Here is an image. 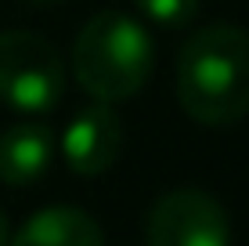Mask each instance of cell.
<instances>
[{"instance_id":"obj_1","label":"cell","mask_w":249,"mask_h":246,"mask_svg":"<svg viewBox=\"0 0 249 246\" xmlns=\"http://www.w3.org/2000/svg\"><path fill=\"white\" fill-rule=\"evenodd\" d=\"M177 101L202 127H228L249 116V33L242 25L213 22L181 44Z\"/></svg>"},{"instance_id":"obj_2","label":"cell","mask_w":249,"mask_h":246,"mask_svg":"<svg viewBox=\"0 0 249 246\" xmlns=\"http://www.w3.org/2000/svg\"><path fill=\"white\" fill-rule=\"evenodd\" d=\"M152 37L137 19L123 11H98L76 33L72 76L94 101H126L152 76Z\"/></svg>"},{"instance_id":"obj_3","label":"cell","mask_w":249,"mask_h":246,"mask_svg":"<svg viewBox=\"0 0 249 246\" xmlns=\"http://www.w3.org/2000/svg\"><path fill=\"white\" fill-rule=\"evenodd\" d=\"M65 95V65L47 37L33 29L0 33V101L15 113L44 116Z\"/></svg>"},{"instance_id":"obj_4","label":"cell","mask_w":249,"mask_h":246,"mask_svg":"<svg viewBox=\"0 0 249 246\" xmlns=\"http://www.w3.org/2000/svg\"><path fill=\"white\" fill-rule=\"evenodd\" d=\"M148 246H231V221L210 192L174 189L156 199L144 221Z\"/></svg>"},{"instance_id":"obj_5","label":"cell","mask_w":249,"mask_h":246,"mask_svg":"<svg viewBox=\"0 0 249 246\" xmlns=\"http://www.w3.org/2000/svg\"><path fill=\"white\" fill-rule=\"evenodd\" d=\"M123 152V123L108 101L83 105L62 131V156L80 177H98Z\"/></svg>"},{"instance_id":"obj_6","label":"cell","mask_w":249,"mask_h":246,"mask_svg":"<svg viewBox=\"0 0 249 246\" xmlns=\"http://www.w3.org/2000/svg\"><path fill=\"white\" fill-rule=\"evenodd\" d=\"M54 159V134L44 123H15L0 134V181L25 189L47 174Z\"/></svg>"},{"instance_id":"obj_7","label":"cell","mask_w":249,"mask_h":246,"mask_svg":"<svg viewBox=\"0 0 249 246\" xmlns=\"http://www.w3.org/2000/svg\"><path fill=\"white\" fill-rule=\"evenodd\" d=\"M7 246H105V232L80 207H44L7 239Z\"/></svg>"},{"instance_id":"obj_8","label":"cell","mask_w":249,"mask_h":246,"mask_svg":"<svg viewBox=\"0 0 249 246\" xmlns=\"http://www.w3.org/2000/svg\"><path fill=\"white\" fill-rule=\"evenodd\" d=\"M137 11L162 29H184L199 15V0H134Z\"/></svg>"},{"instance_id":"obj_9","label":"cell","mask_w":249,"mask_h":246,"mask_svg":"<svg viewBox=\"0 0 249 246\" xmlns=\"http://www.w3.org/2000/svg\"><path fill=\"white\" fill-rule=\"evenodd\" d=\"M7 239H11V225H7V214L0 210V246H7Z\"/></svg>"},{"instance_id":"obj_10","label":"cell","mask_w":249,"mask_h":246,"mask_svg":"<svg viewBox=\"0 0 249 246\" xmlns=\"http://www.w3.org/2000/svg\"><path fill=\"white\" fill-rule=\"evenodd\" d=\"M25 4H33V7H54V4H62V0H25Z\"/></svg>"}]
</instances>
